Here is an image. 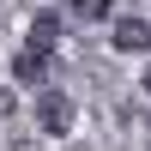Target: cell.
<instances>
[{
    "label": "cell",
    "instance_id": "7a4b0ae2",
    "mask_svg": "<svg viewBox=\"0 0 151 151\" xmlns=\"http://www.w3.org/2000/svg\"><path fill=\"white\" fill-rule=\"evenodd\" d=\"M109 42H115L121 55H145L151 48V24L139 12H121V18H109Z\"/></svg>",
    "mask_w": 151,
    "mask_h": 151
},
{
    "label": "cell",
    "instance_id": "5b68a950",
    "mask_svg": "<svg viewBox=\"0 0 151 151\" xmlns=\"http://www.w3.org/2000/svg\"><path fill=\"white\" fill-rule=\"evenodd\" d=\"M73 18L79 24H109L115 18V0H73Z\"/></svg>",
    "mask_w": 151,
    "mask_h": 151
},
{
    "label": "cell",
    "instance_id": "6da1fadb",
    "mask_svg": "<svg viewBox=\"0 0 151 151\" xmlns=\"http://www.w3.org/2000/svg\"><path fill=\"white\" fill-rule=\"evenodd\" d=\"M73 115H79V103H73L67 91H42L36 97V133H42V139H67Z\"/></svg>",
    "mask_w": 151,
    "mask_h": 151
},
{
    "label": "cell",
    "instance_id": "52a82bcc",
    "mask_svg": "<svg viewBox=\"0 0 151 151\" xmlns=\"http://www.w3.org/2000/svg\"><path fill=\"white\" fill-rule=\"evenodd\" d=\"M145 91H151V73H145Z\"/></svg>",
    "mask_w": 151,
    "mask_h": 151
},
{
    "label": "cell",
    "instance_id": "277c9868",
    "mask_svg": "<svg viewBox=\"0 0 151 151\" xmlns=\"http://www.w3.org/2000/svg\"><path fill=\"white\" fill-rule=\"evenodd\" d=\"M60 30H67V18H60V12H30V30H24V42H30V48H55L60 42Z\"/></svg>",
    "mask_w": 151,
    "mask_h": 151
},
{
    "label": "cell",
    "instance_id": "8992f818",
    "mask_svg": "<svg viewBox=\"0 0 151 151\" xmlns=\"http://www.w3.org/2000/svg\"><path fill=\"white\" fill-rule=\"evenodd\" d=\"M12 109H18V97H12V91H6V85H0V121H6V115H12Z\"/></svg>",
    "mask_w": 151,
    "mask_h": 151
},
{
    "label": "cell",
    "instance_id": "3957f363",
    "mask_svg": "<svg viewBox=\"0 0 151 151\" xmlns=\"http://www.w3.org/2000/svg\"><path fill=\"white\" fill-rule=\"evenodd\" d=\"M12 79L30 85V91H36V85H48V48H30V42H24L18 55H12Z\"/></svg>",
    "mask_w": 151,
    "mask_h": 151
}]
</instances>
